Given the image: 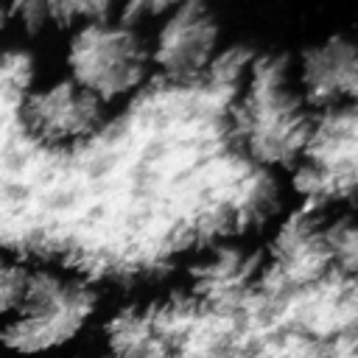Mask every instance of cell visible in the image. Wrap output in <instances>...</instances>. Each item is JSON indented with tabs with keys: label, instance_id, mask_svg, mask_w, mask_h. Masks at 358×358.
Wrapping results in <instances>:
<instances>
[{
	"label": "cell",
	"instance_id": "1",
	"mask_svg": "<svg viewBox=\"0 0 358 358\" xmlns=\"http://www.w3.org/2000/svg\"><path fill=\"white\" fill-rule=\"evenodd\" d=\"M101 296L90 280L56 266H34L20 310L0 324V344L20 358L73 344L95 319Z\"/></svg>",
	"mask_w": 358,
	"mask_h": 358
},
{
	"label": "cell",
	"instance_id": "2",
	"mask_svg": "<svg viewBox=\"0 0 358 358\" xmlns=\"http://www.w3.org/2000/svg\"><path fill=\"white\" fill-rule=\"evenodd\" d=\"M64 67L70 81L106 106L145 84L151 73L148 39L129 20L112 14L84 20L67 39Z\"/></svg>",
	"mask_w": 358,
	"mask_h": 358
},
{
	"label": "cell",
	"instance_id": "3",
	"mask_svg": "<svg viewBox=\"0 0 358 358\" xmlns=\"http://www.w3.org/2000/svg\"><path fill=\"white\" fill-rule=\"evenodd\" d=\"M313 117L296 92L294 76H288L282 64H257L238 112V131L255 159L268 165L296 159L308 143Z\"/></svg>",
	"mask_w": 358,
	"mask_h": 358
},
{
	"label": "cell",
	"instance_id": "4",
	"mask_svg": "<svg viewBox=\"0 0 358 358\" xmlns=\"http://www.w3.org/2000/svg\"><path fill=\"white\" fill-rule=\"evenodd\" d=\"M20 117L25 131L42 145L64 148L90 140L106 120V106L67 76L48 78L22 98Z\"/></svg>",
	"mask_w": 358,
	"mask_h": 358
},
{
	"label": "cell",
	"instance_id": "5",
	"mask_svg": "<svg viewBox=\"0 0 358 358\" xmlns=\"http://www.w3.org/2000/svg\"><path fill=\"white\" fill-rule=\"evenodd\" d=\"M221 45V22L207 3L171 6L148 42L151 67L162 76L185 81L210 67Z\"/></svg>",
	"mask_w": 358,
	"mask_h": 358
},
{
	"label": "cell",
	"instance_id": "6",
	"mask_svg": "<svg viewBox=\"0 0 358 358\" xmlns=\"http://www.w3.org/2000/svg\"><path fill=\"white\" fill-rule=\"evenodd\" d=\"M305 171L313 196H350L355 185V112L352 106L319 112L302 148Z\"/></svg>",
	"mask_w": 358,
	"mask_h": 358
},
{
	"label": "cell",
	"instance_id": "7",
	"mask_svg": "<svg viewBox=\"0 0 358 358\" xmlns=\"http://www.w3.org/2000/svg\"><path fill=\"white\" fill-rule=\"evenodd\" d=\"M296 92L313 112L352 106L358 92V48L347 34H330L308 45L294 73Z\"/></svg>",
	"mask_w": 358,
	"mask_h": 358
},
{
	"label": "cell",
	"instance_id": "8",
	"mask_svg": "<svg viewBox=\"0 0 358 358\" xmlns=\"http://www.w3.org/2000/svg\"><path fill=\"white\" fill-rule=\"evenodd\" d=\"M31 268L34 266L28 260L0 252V324H6L20 310L31 282Z\"/></svg>",
	"mask_w": 358,
	"mask_h": 358
},
{
	"label": "cell",
	"instance_id": "9",
	"mask_svg": "<svg viewBox=\"0 0 358 358\" xmlns=\"http://www.w3.org/2000/svg\"><path fill=\"white\" fill-rule=\"evenodd\" d=\"M3 17H6V8H3V6H0V22H3Z\"/></svg>",
	"mask_w": 358,
	"mask_h": 358
}]
</instances>
